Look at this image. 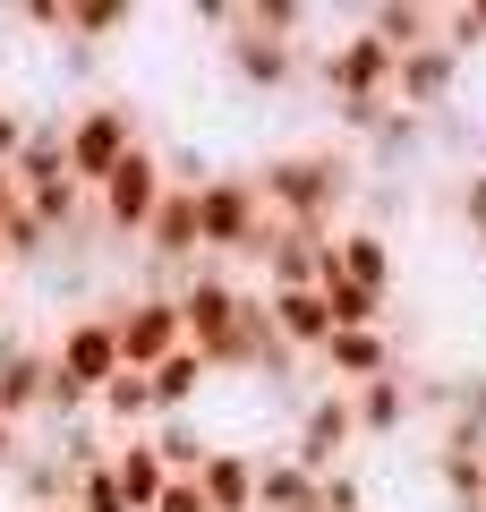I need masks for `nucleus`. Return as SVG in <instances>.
Returning a JSON list of instances; mask_svg holds the SVG:
<instances>
[{"instance_id":"6","label":"nucleus","mask_w":486,"mask_h":512,"mask_svg":"<svg viewBox=\"0 0 486 512\" xmlns=\"http://www.w3.org/2000/svg\"><path fill=\"white\" fill-rule=\"evenodd\" d=\"M248 299L231 274H214V265H197V274H180V316H188V342L205 350V359H222V350L239 342V325H248Z\"/></svg>"},{"instance_id":"5","label":"nucleus","mask_w":486,"mask_h":512,"mask_svg":"<svg viewBox=\"0 0 486 512\" xmlns=\"http://www.w3.org/2000/svg\"><path fill=\"white\" fill-rule=\"evenodd\" d=\"M393 77H401V52L376 43L367 26H350L342 43L316 52V86L333 94V103H393Z\"/></svg>"},{"instance_id":"3","label":"nucleus","mask_w":486,"mask_h":512,"mask_svg":"<svg viewBox=\"0 0 486 512\" xmlns=\"http://www.w3.org/2000/svg\"><path fill=\"white\" fill-rule=\"evenodd\" d=\"M197 231H205V256H265L282 222L256 197V171H222L214 188H197Z\"/></svg>"},{"instance_id":"38","label":"nucleus","mask_w":486,"mask_h":512,"mask_svg":"<svg viewBox=\"0 0 486 512\" xmlns=\"http://www.w3.org/2000/svg\"><path fill=\"white\" fill-rule=\"evenodd\" d=\"M18 461H26V427H18V419H0V478L18 470Z\"/></svg>"},{"instance_id":"30","label":"nucleus","mask_w":486,"mask_h":512,"mask_svg":"<svg viewBox=\"0 0 486 512\" xmlns=\"http://www.w3.org/2000/svg\"><path fill=\"white\" fill-rule=\"evenodd\" d=\"M154 453L171 461V478H197L205 461H214V444H205L197 419H154Z\"/></svg>"},{"instance_id":"34","label":"nucleus","mask_w":486,"mask_h":512,"mask_svg":"<svg viewBox=\"0 0 486 512\" xmlns=\"http://www.w3.org/2000/svg\"><path fill=\"white\" fill-rule=\"evenodd\" d=\"M26 137H35V111H18V103H0V171H18Z\"/></svg>"},{"instance_id":"9","label":"nucleus","mask_w":486,"mask_h":512,"mask_svg":"<svg viewBox=\"0 0 486 512\" xmlns=\"http://www.w3.org/2000/svg\"><path fill=\"white\" fill-rule=\"evenodd\" d=\"M52 367H60L69 384H86V393H103V384L128 367V350H120V325H111V308H86V316H69V325H60V342H52Z\"/></svg>"},{"instance_id":"22","label":"nucleus","mask_w":486,"mask_h":512,"mask_svg":"<svg viewBox=\"0 0 486 512\" xmlns=\"http://www.w3.org/2000/svg\"><path fill=\"white\" fill-rule=\"evenodd\" d=\"M9 478H18V504H26V512H69V504H77V470H69L60 453H26Z\"/></svg>"},{"instance_id":"36","label":"nucleus","mask_w":486,"mask_h":512,"mask_svg":"<svg viewBox=\"0 0 486 512\" xmlns=\"http://www.w3.org/2000/svg\"><path fill=\"white\" fill-rule=\"evenodd\" d=\"M384 111H393V103H333V120H342L350 137H376V128H384Z\"/></svg>"},{"instance_id":"8","label":"nucleus","mask_w":486,"mask_h":512,"mask_svg":"<svg viewBox=\"0 0 486 512\" xmlns=\"http://www.w3.org/2000/svg\"><path fill=\"white\" fill-rule=\"evenodd\" d=\"M359 444V402H350L342 384H324V393H307L299 402V427H290V461H307V470H342V453Z\"/></svg>"},{"instance_id":"4","label":"nucleus","mask_w":486,"mask_h":512,"mask_svg":"<svg viewBox=\"0 0 486 512\" xmlns=\"http://www.w3.org/2000/svg\"><path fill=\"white\" fill-rule=\"evenodd\" d=\"M162 197H171V163H162V146H137L103 188H94V222H103L111 239H145L154 214H162Z\"/></svg>"},{"instance_id":"18","label":"nucleus","mask_w":486,"mask_h":512,"mask_svg":"<svg viewBox=\"0 0 486 512\" xmlns=\"http://www.w3.org/2000/svg\"><path fill=\"white\" fill-rule=\"evenodd\" d=\"M205 384H214V359H205L197 342H188V350H171V359L154 367V402H162V419H197Z\"/></svg>"},{"instance_id":"40","label":"nucleus","mask_w":486,"mask_h":512,"mask_svg":"<svg viewBox=\"0 0 486 512\" xmlns=\"http://www.w3.org/2000/svg\"><path fill=\"white\" fill-rule=\"evenodd\" d=\"M469 18H478V35H486V0H469Z\"/></svg>"},{"instance_id":"13","label":"nucleus","mask_w":486,"mask_h":512,"mask_svg":"<svg viewBox=\"0 0 486 512\" xmlns=\"http://www.w3.org/2000/svg\"><path fill=\"white\" fill-rule=\"evenodd\" d=\"M52 410V350H26L0 333V419H43Z\"/></svg>"},{"instance_id":"29","label":"nucleus","mask_w":486,"mask_h":512,"mask_svg":"<svg viewBox=\"0 0 486 512\" xmlns=\"http://www.w3.org/2000/svg\"><path fill=\"white\" fill-rule=\"evenodd\" d=\"M128 26H137L128 0H69V43H86V52H103L111 35H128Z\"/></svg>"},{"instance_id":"23","label":"nucleus","mask_w":486,"mask_h":512,"mask_svg":"<svg viewBox=\"0 0 486 512\" xmlns=\"http://www.w3.org/2000/svg\"><path fill=\"white\" fill-rule=\"evenodd\" d=\"M350 402H359V444H376V436H401L410 427L418 393H410V376H384V384H359Z\"/></svg>"},{"instance_id":"11","label":"nucleus","mask_w":486,"mask_h":512,"mask_svg":"<svg viewBox=\"0 0 486 512\" xmlns=\"http://www.w3.org/2000/svg\"><path fill=\"white\" fill-rule=\"evenodd\" d=\"M222 69H231L248 94H282L290 77L307 69V43H282V35H265V26H239V35L222 43Z\"/></svg>"},{"instance_id":"31","label":"nucleus","mask_w":486,"mask_h":512,"mask_svg":"<svg viewBox=\"0 0 486 512\" xmlns=\"http://www.w3.org/2000/svg\"><path fill=\"white\" fill-rule=\"evenodd\" d=\"M367 146H376L384 163H393V154H418V146H427V120L393 103V111H384V128H376V137H367Z\"/></svg>"},{"instance_id":"16","label":"nucleus","mask_w":486,"mask_h":512,"mask_svg":"<svg viewBox=\"0 0 486 512\" xmlns=\"http://www.w3.org/2000/svg\"><path fill=\"white\" fill-rule=\"evenodd\" d=\"M273 308V333H282V350H307V359H324V342H333V308H324V291H265Z\"/></svg>"},{"instance_id":"35","label":"nucleus","mask_w":486,"mask_h":512,"mask_svg":"<svg viewBox=\"0 0 486 512\" xmlns=\"http://www.w3.org/2000/svg\"><path fill=\"white\" fill-rule=\"evenodd\" d=\"M316 512H367L359 470H324V504H316Z\"/></svg>"},{"instance_id":"28","label":"nucleus","mask_w":486,"mask_h":512,"mask_svg":"<svg viewBox=\"0 0 486 512\" xmlns=\"http://www.w3.org/2000/svg\"><path fill=\"white\" fill-rule=\"evenodd\" d=\"M86 205H94V197H86L77 180H43V188H26V214H35L52 239H69L77 222H86Z\"/></svg>"},{"instance_id":"12","label":"nucleus","mask_w":486,"mask_h":512,"mask_svg":"<svg viewBox=\"0 0 486 512\" xmlns=\"http://www.w3.org/2000/svg\"><path fill=\"white\" fill-rule=\"evenodd\" d=\"M461 69L469 60L452 43H427V52H401V77H393V103L418 111V120H444L452 94H461Z\"/></svg>"},{"instance_id":"32","label":"nucleus","mask_w":486,"mask_h":512,"mask_svg":"<svg viewBox=\"0 0 486 512\" xmlns=\"http://www.w3.org/2000/svg\"><path fill=\"white\" fill-rule=\"evenodd\" d=\"M452 214H461V231L486 248V171H461V180H452Z\"/></svg>"},{"instance_id":"41","label":"nucleus","mask_w":486,"mask_h":512,"mask_svg":"<svg viewBox=\"0 0 486 512\" xmlns=\"http://www.w3.org/2000/svg\"><path fill=\"white\" fill-rule=\"evenodd\" d=\"M0 265H9V222H0Z\"/></svg>"},{"instance_id":"15","label":"nucleus","mask_w":486,"mask_h":512,"mask_svg":"<svg viewBox=\"0 0 486 512\" xmlns=\"http://www.w3.org/2000/svg\"><path fill=\"white\" fill-rule=\"evenodd\" d=\"M94 419L111 427V436H154V419H162V402H154V376L145 367H120V376L94 393Z\"/></svg>"},{"instance_id":"19","label":"nucleus","mask_w":486,"mask_h":512,"mask_svg":"<svg viewBox=\"0 0 486 512\" xmlns=\"http://www.w3.org/2000/svg\"><path fill=\"white\" fill-rule=\"evenodd\" d=\"M256 470H265V453H231V444H214V461L197 470V487H205L214 512H256Z\"/></svg>"},{"instance_id":"7","label":"nucleus","mask_w":486,"mask_h":512,"mask_svg":"<svg viewBox=\"0 0 486 512\" xmlns=\"http://www.w3.org/2000/svg\"><path fill=\"white\" fill-rule=\"evenodd\" d=\"M111 325H120V350L128 367L154 376L171 350H188V316H180V291H137V299H111Z\"/></svg>"},{"instance_id":"25","label":"nucleus","mask_w":486,"mask_h":512,"mask_svg":"<svg viewBox=\"0 0 486 512\" xmlns=\"http://www.w3.org/2000/svg\"><path fill=\"white\" fill-rule=\"evenodd\" d=\"M435 478H444V495L461 512H486V444H435Z\"/></svg>"},{"instance_id":"10","label":"nucleus","mask_w":486,"mask_h":512,"mask_svg":"<svg viewBox=\"0 0 486 512\" xmlns=\"http://www.w3.org/2000/svg\"><path fill=\"white\" fill-rule=\"evenodd\" d=\"M256 265H265V291H324L342 274V231H273Z\"/></svg>"},{"instance_id":"24","label":"nucleus","mask_w":486,"mask_h":512,"mask_svg":"<svg viewBox=\"0 0 486 512\" xmlns=\"http://www.w3.org/2000/svg\"><path fill=\"white\" fill-rule=\"evenodd\" d=\"M18 180L43 188V180H69V111H35V137L18 154Z\"/></svg>"},{"instance_id":"37","label":"nucleus","mask_w":486,"mask_h":512,"mask_svg":"<svg viewBox=\"0 0 486 512\" xmlns=\"http://www.w3.org/2000/svg\"><path fill=\"white\" fill-rule=\"evenodd\" d=\"M154 512H214V504H205V487H197V478H171V495H162Z\"/></svg>"},{"instance_id":"14","label":"nucleus","mask_w":486,"mask_h":512,"mask_svg":"<svg viewBox=\"0 0 486 512\" xmlns=\"http://www.w3.org/2000/svg\"><path fill=\"white\" fill-rule=\"evenodd\" d=\"M316 367H324L333 384H342V393H359V384H384V376H401V342H393V333H333Z\"/></svg>"},{"instance_id":"26","label":"nucleus","mask_w":486,"mask_h":512,"mask_svg":"<svg viewBox=\"0 0 486 512\" xmlns=\"http://www.w3.org/2000/svg\"><path fill=\"white\" fill-rule=\"evenodd\" d=\"M342 274L367 282V291L393 299V239L376 231V222H359V231H342Z\"/></svg>"},{"instance_id":"20","label":"nucleus","mask_w":486,"mask_h":512,"mask_svg":"<svg viewBox=\"0 0 486 512\" xmlns=\"http://www.w3.org/2000/svg\"><path fill=\"white\" fill-rule=\"evenodd\" d=\"M324 504V478L307 470V461L290 453H265V470H256V512H316Z\"/></svg>"},{"instance_id":"2","label":"nucleus","mask_w":486,"mask_h":512,"mask_svg":"<svg viewBox=\"0 0 486 512\" xmlns=\"http://www.w3.org/2000/svg\"><path fill=\"white\" fill-rule=\"evenodd\" d=\"M137 146H145V120H137L128 94H94V103L69 111V180L86 188V197H94V188H103Z\"/></svg>"},{"instance_id":"1","label":"nucleus","mask_w":486,"mask_h":512,"mask_svg":"<svg viewBox=\"0 0 486 512\" xmlns=\"http://www.w3.org/2000/svg\"><path fill=\"white\" fill-rule=\"evenodd\" d=\"M256 197L282 231H333L359 197V163L342 146H290V154H265L256 163Z\"/></svg>"},{"instance_id":"17","label":"nucleus","mask_w":486,"mask_h":512,"mask_svg":"<svg viewBox=\"0 0 486 512\" xmlns=\"http://www.w3.org/2000/svg\"><path fill=\"white\" fill-rule=\"evenodd\" d=\"M111 478L128 487V504H137V512H154L162 495H171V461L154 453V436H120V444H111Z\"/></svg>"},{"instance_id":"33","label":"nucleus","mask_w":486,"mask_h":512,"mask_svg":"<svg viewBox=\"0 0 486 512\" xmlns=\"http://www.w3.org/2000/svg\"><path fill=\"white\" fill-rule=\"evenodd\" d=\"M248 26H265V35L299 43V35H307V9H299V0H248Z\"/></svg>"},{"instance_id":"21","label":"nucleus","mask_w":486,"mask_h":512,"mask_svg":"<svg viewBox=\"0 0 486 512\" xmlns=\"http://www.w3.org/2000/svg\"><path fill=\"white\" fill-rule=\"evenodd\" d=\"M367 35L393 43V52H427V43H444V9H427V0H384V9H367Z\"/></svg>"},{"instance_id":"27","label":"nucleus","mask_w":486,"mask_h":512,"mask_svg":"<svg viewBox=\"0 0 486 512\" xmlns=\"http://www.w3.org/2000/svg\"><path fill=\"white\" fill-rule=\"evenodd\" d=\"M324 308H333V333H384V308H393V299L367 291V282H350V274H333L324 282Z\"/></svg>"},{"instance_id":"39","label":"nucleus","mask_w":486,"mask_h":512,"mask_svg":"<svg viewBox=\"0 0 486 512\" xmlns=\"http://www.w3.org/2000/svg\"><path fill=\"white\" fill-rule=\"evenodd\" d=\"M0 333H9V282H0Z\"/></svg>"}]
</instances>
